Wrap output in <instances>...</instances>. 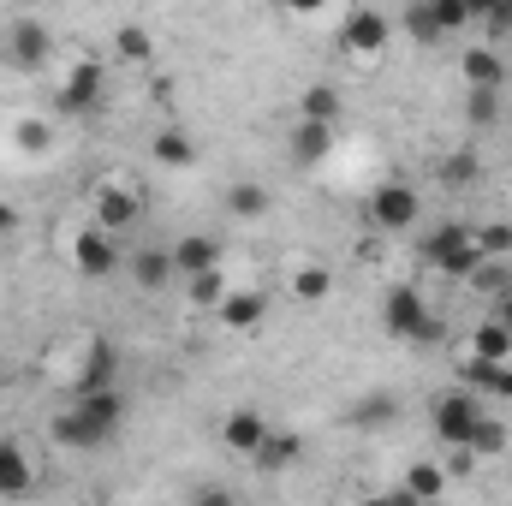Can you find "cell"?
<instances>
[{"instance_id": "cell-15", "label": "cell", "mask_w": 512, "mask_h": 506, "mask_svg": "<svg viewBox=\"0 0 512 506\" xmlns=\"http://www.w3.org/2000/svg\"><path fill=\"white\" fill-rule=\"evenodd\" d=\"M18 495H36V459L18 441H0V501H18Z\"/></svg>"}, {"instance_id": "cell-26", "label": "cell", "mask_w": 512, "mask_h": 506, "mask_svg": "<svg viewBox=\"0 0 512 506\" xmlns=\"http://www.w3.org/2000/svg\"><path fill=\"white\" fill-rule=\"evenodd\" d=\"M465 453L477 459V465H489V459H501L507 453V423L495 417V405L477 417V429H471V441H465Z\"/></svg>"}, {"instance_id": "cell-24", "label": "cell", "mask_w": 512, "mask_h": 506, "mask_svg": "<svg viewBox=\"0 0 512 506\" xmlns=\"http://www.w3.org/2000/svg\"><path fill=\"white\" fill-rule=\"evenodd\" d=\"M221 203H227V221H262V215L274 209V197H268V185H256V179H233Z\"/></svg>"}, {"instance_id": "cell-14", "label": "cell", "mask_w": 512, "mask_h": 506, "mask_svg": "<svg viewBox=\"0 0 512 506\" xmlns=\"http://www.w3.org/2000/svg\"><path fill=\"white\" fill-rule=\"evenodd\" d=\"M447 483H453L447 459H441V465H435V459H411V465H405V477H399V501H441V495H447Z\"/></svg>"}, {"instance_id": "cell-18", "label": "cell", "mask_w": 512, "mask_h": 506, "mask_svg": "<svg viewBox=\"0 0 512 506\" xmlns=\"http://www.w3.org/2000/svg\"><path fill=\"white\" fill-rule=\"evenodd\" d=\"M167 251H173V274H179V280H191V274H203V268H221V245H215L209 233H185V239H173Z\"/></svg>"}, {"instance_id": "cell-23", "label": "cell", "mask_w": 512, "mask_h": 506, "mask_svg": "<svg viewBox=\"0 0 512 506\" xmlns=\"http://www.w3.org/2000/svg\"><path fill=\"white\" fill-rule=\"evenodd\" d=\"M393 411H399V393L393 387H376V393H358L346 405V423L352 429H382V423H393Z\"/></svg>"}, {"instance_id": "cell-21", "label": "cell", "mask_w": 512, "mask_h": 506, "mask_svg": "<svg viewBox=\"0 0 512 506\" xmlns=\"http://www.w3.org/2000/svg\"><path fill=\"white\" fill-rule=\"evenodd\" d=\"M393 30H399V36H411V42H417V48H435V42H441V36H447V30H441V18H435V6H429V0H405V6H399V18H393Z\"/></svg>"}, {"instance_id": "cell-7", "label": "cell", "mask_w": 512, "mask_h": 506, "mask_svg": "<svg viewBox=\"0 0 512 506\" xmlns=\"http://www.w3.org/2000/svg\"><path fill=\"white\" fill-rule=\"evenodd\" d=\"M66 262H72L84 280H108V274H120V268H126L120 233H108L102 221H84V227H72V239H66Z\"/></svg>"}, {"instance_id": "cell-39", "label": "cell", "mask_w": 512, "mask_h": 506, "mask_svg": "<svg viewBox=\"0 0 512 506\" xmlns=\"http://www.w3.org/2000/svg\"><path fill=\"white\" fill-rule=\"evenodd\" d=\"M495 316H501V322L512 328V292H507V298H495Z\"/></svg>"}, {"instance_id": "cell-36", "label": "cell", "mask_w": 512, "mask_h": 506, "mask_svg": "<svg viewBox=\"0 0 512 506\" xmlns=\"http://www.w3.org/2000/svg\"><path fill=\"white\" fill-rule=\"evenodd\" d=\"M429 6H435V18H441V30H447V36H459V30H471V24H477L465 0H429Z\"/></svg>"}, {"instance_id": "cell-40", "label": "cell", "mask_w": 512, "mask_h": 506, "mask_svg": "<svg viewBox=\"0 0 512 506\" xmlns=\"http://www.w3.org/2000/svg\"><path fill=\"white\" fill-rule=\"evenodd\" d=\"M12 6H42V0H12Z\"/></svg>"}, {"instance_id": "cell-35", "label": "cell", "mask_w": 512, "mask_h": 506, "mask_svg": "<svg viewBox=\"0 0 512 506\" xmlns=\"http://www.w3.org/2000/svg\"><path fill=\"white\" fill-rule=\"evenodd\" d=\"M477 245H483V256H495V262H512V227H507V221L477 227Z\"/></svg>"}, {"instance_id": "cell-32", "label": "cell", "mask_w": 512, "mask_h": 506, "mask_svg": "<svg viewBox=\"0 0 512 506\" xmlns=\"http://www.w3.org/2000/svg\"><path fill=\"white\" fill-rule=\"evenodd\" d=\"M465 120L477 131L501 126V90H471V96H465Z\"/></svg>"}, {"instance_id": "cell-9", "label": "cell", "mask_w": 512, "mask_h": 506, "mask_svg": "<svg viewBox=\"0 0 512 506\" xmlns=\"http://www.w3.org/2000/svg\"><path fill=\"white\" fill-rule=\"evenodd\" d=\"M387 42H393V18H387V12H376V6H352V12H346V24H340V54H346V60L376 66L387 54Z\"/></svg>"}, {"instance_id": "cell-4", "label": "cell", "mask_w": 512, "mask_h": 506, "mask_svg": "<svg viewBox=\"0 0 512 506\" xmlns=\"http://www.w3.org/2000/svg\"><path fill=\"white\" fill-rule=\"evenodd\" d=\"M143 215H149V191L131 173H102L90 185V221H102L108 233H131Z\"/></svg>"}, {"instance_id": "cell-17", "label": "cell", "mask_w": 512, "mask_h": 506, "mask_svg": "<svg viewBox=\"0 0 512 506\" xmlns=\"http://www.w3.org/2000/svg\"><path fill=\"white\" fill-rule=\"evenodd\" d=\"M459 72H465V84H471V90H501V84H507V60L495 54V42L465 48V54H459Z\"/></svg>"}, {"instance_id": "cell-25", "label": "cell", "mask_w": 512, "mask_h": 506, "mask_svg": "<svg viewBox=\"0 0 512 506\" xmlns=\"http://www.w3.org/2000/svg\"><path fill=\"white\" fill-rule=\"evenodd\" d=\"M304 459V435H292V429H268V441L256 447V471H286V465H298Z\"/></svg>"}, {"instance_id": "cell-5", "label": "cell", "mask_w": 512, "mask_h": 506, "mask_svg": "<svg viewBox=\"0 0 512 506\" xmlns=\"http://www.w3.org/2000/svg\"><path fill=\"white\" fill-rule=\"evenodd\" d=\"M489 411V399L477 393V387H447V393H435L429 399V429H435V441L453 453V447H465L471 441V429H477V417Z\"/></svg>"}, {"instance_id": "cell-19", "label": "cell", "mask_w": 512, "mask_h": 506, "mask_svg": "<svg viewBox=\"0 0 512 506\" xmlns=\"http://www.w3.org/2000/svg\"><path fill=\"white\" fill-rule=\"evenodd\" d=\"M328 149H334V126H322V120H298V126H292V137H286V155H292L298 167L328 161Z\"/></svg>"}, {"instance_id": "cell-28", "label": "cell", "mask_w": 512, "mask_h": 506, "mask_svg": "<svg viewBox=\"0 0 512 506\" xmlns=\"http://www.w3.org/2000/svg\"><path fill=\"white\" fill-rule=\"evenodd\" d=\"M340 114H346V96H340L334 84H310V90L298 96V120H322V126H340Z\"/></svg>"}, {"instance_id": "cell-1", "label": "cell", "mask_w": 512, "mask_h": 506, "mask_svg": "<svg viewBox=\"0 0 512 506\" xmlns=\"http://www.w3.org/2000/svg\"><path fill=\"white\" fill-rule=\"evenodd\" d=\"M126 429V393L120 387H90V393H66V405L54 411L48 435L66 453H102L114 447V435Z\"/></svg>"}, {"instance_id": "cell-30", "label": "cell", "mask_w": 512, "mask_h": 506, "mask_svg": "<svg viewBox=\"0 0 512 506\" xmlns=\"http://www.w3.org/2000/svg\"><path fill=\"white\" fill-rule=\"evenodd\" d=\"M477 173H483V161H477L471 149H447V155L435 161V179H441L447 191H471V185H477Z\"/></svg>"}, {"instance_id": "cell-34", "label": "cell", "mask_w": 512, "mask_h": 506, "mask_svg": "<svg viewBox=\"0 0 512 506\" xmlns=\"http://www.w3.org/2000/svg\"><path fill=\"white\" fill-rule=\"evenodd\" d=\"M12 143H18L24 155H48V149H54V126H48V120H18Z\"/></svg>"}, {"instance_id": "cell-37", "label": "cell", "mask_w": 512, "mask_h": 506, "mask_svg": "<svg viewBox=\"0 0 512 506\" xmlns=\"http://www.w3.org/2000/svg\"><path fill=\"white\" fill-rule=\"evenodd\" d=\"M292 18H316V12H328V0H280Z\"/></svg>"}, {"instance_id": "cell-8", "label": "cell", "mask_w": 512, "mask_h": 506, "mask_svg": "<svg viewBox=\"0 0 512 506\" xmlns=\"http://www.w3.org/2000/svg\"><path fill=\"white\" fill-rule=\"evenodd\" d=\"M364 221L387 233V239H399V233H411L417 221H423V197H417V185H405V179H387L376 185L370 197H364Z\"/></svg>"}, {"instance_id": "cell-10", "label": "cell", "mask_w": 512, "mask_h": 506, "mask_svg": "<svg viewBox=\"0 0 512 506\" xmlns=\"http://www.w3.org/2000/svg\"><path fill=\"white\" fill-rule=\"evenodd\" d=\"M6 60L18 66V72H42L48 60H54V30L42 24V18H12L6 24Z\"/></svg>"}, {"instance_id": "cell-13", "label": "cell", "mask_w": 512, "mask_h": 506, "mask_svg": "<svg viewBox=\"0 0 512 506\" xmlns=\"http://www.w3.org/2000/svg\"><path fill=\"white\" fill-rule=\"evenodd\" d=\"M459 381H465V387H477L489 405H512V358H507V364H489V358H471V352H465Z\"/></svg>"}, {"instance_id": "cell-12", "label": "cell", "mask_w": 512, "mask_h": 506, "mask_svg": "<svg viewBox=\"0 0 512 506\" xmlns=\"http://www.w3.org/2000/svg\"><path fill=\"white\" fill-rule=\"evenodd\" d=\"M215 322L227 328V334H256L262 322H268V292H227L221 304H215Z\"/></svg>"}, {"instance_id": "cell-20", "label": "cell", "mask_w": 512, "mask_h": 506, "mask_svg": "<svg viewBox=\"0 0 512 506\" xmlns=\"http://www.w3.org/2000/svg\"><path fill=\"white\" fill-rule=\"evenodd\" d=\"M465 352H471V358H489V364H507V358H512V328L501 322V316H495V310H489V316L471 328Z\"/></svg>"}, {"instance_id": "cell-3", "label": "cell", "mask_w": 512, "mask_h": 506, "mask_svg": "<svg viewBox=\"0 0 512 506\" xmlns=\"http://www.w3.org/2000/svg\"><path fill=\"white\" fill-rule=\"evenodd\" d=\"M423 262L435 268V274H447V280H471L489 256H483V245H477V227L471 221H441L429 239H423Z\"/></svg>"}, {"instance_id": "cell-33", "label": "cell", "mask_w": 512, "mask_h": 506, "mask_svg": "<svg viewBox=\"0 0 512 506\" xmlns=\"http://www.w3.org/2000/svg\"><path fill=\"white\" fill-rule=\"evenodd\" d=\"M185 286H191V304H203L209 316H215V304L227 298V280H221V268H203V274H191Z\"/></svg>"}, {"instance_id": "cell-27", "label": "cell", "mask_w": 512, "mask_h": 506, "mask_svg": "<svg viewBox=\"0 0 512 506\" xmlns=\"http://www.w3.org/2000/svg\"><path fill=\"white\" fill-rule=\"evenodd\" d=\"M149 60H155V36H149L143 24H120V30H114V66L143 72Z\"/></svg>"}, {"instance_id": "cell-29", "label": "cell", "mask_w": 512, "mask_h": 506, "mask_svg": "<svg viewBox=\"0 0 512 506\" xmlns=\"http://www.w3.org/2000/svg\"><path fill=\"white\" fill-rule=\"evenodd\" d=\"M286 286H292V298H298V304H322V298L334 292V268H328V262H298Z\"/></svg>"}, {"instance_id": "cell-11", "label": "cell", "mask_w": 512, "mask_h": 506, "mask_svg": "<svg viewBox=\"0 0 512 506\" xmlns=\"http://www.w3.org/2000/svg\"><path fill=\"white\" fill-rule=\"evenodd\" d=\"M268 429H274V423H268V411H256V405H233V411L221 417V429H215V435H221V447H227L233 459H256V447L268 441Z\"/></svg>"}, {"instance_id": "cell-2", "label": "cell", "mask_w": 512, "mask_h": 506, "mask_svg": "<svg viewBox=\"0 0 512 506\" xmlns=\"http://www.w3.org/2000/svg\"><path fill=\"white\" fill-rule=\"evenodd\" d=\"M382 328L393 340H405V346H441L447 340V322L429 310V298L417 292V286H393L382 298Z\"/></svg>"}, {"instance_id": "cell-22", "label": "cell", "mask_w": 512, "mask_h": 506, "mask_svg": "<svg viewBox=\"0 0 512 506\" xmlns=\"http://www.w3.org/2000/svg\"><path fill=\"white\" fill-rule=\"evenodd\" d=\"M149 155H155V167H161V173H191V167H197V143H191L185 131H173V126L155 131Z\"/></svg>"}, {"instance_id": "cell-6", "label": "cell", "mask_w": 512, "mask_h": 506, "mask_svg": "<svg viewBox=\"0 0 512 506\" xmlns=\"http://www.w3.org/2000/svg\"><path fill=\"white\" fill-rule=\"evenodd\" d=\"M102 102H108V66H102L96 54H78V60L66 66V78L54 84V108H60L66 120H90Z\"/></svg>"}, {"instance_id": "cell-16", "label": "cell", "mask_w": 512, "mask_h": 506, "mask_svg": "<svg viewBox=\"0 0 512 506\" xmlns=\"http://www.w3.org/2000/svg\"><path fill=\"white\" fill-rule=\"evenodd\" d=\"M126 274L137 292H161L167 280H173V251L167 245H143V251L126 256Z\"/></svg>"}, {"instance_id": "cell-31", "label": "cell", "mask_w": 512, "mask_h": 506, "mask_svg": "<svg viewBox=\"0 0 512 506\" xmlns=\"http://www.w3.org/2000/svg\"><path fill=\"white\" fill-rule=\"evenodd\" d=\"M465 286H477V292H483V298L495 304V298H507V292H512V268H507V262H495V256H489V262H483V268H477V274H471Z\"/></svg>"}, {"instance_id": "cell-38", "label": "cell", "mask_w": 512, "mask_h": 506, "mask_svg": "<svg viewBox=\"0 0 512 506\" xmlns=\"http://www.w3.org/2000/svg\"><path fill=\"white\" fill-rule=\"evenodd\" d=\"M18 233V203H0V239H12Z\"/></svg>"}]
</instances>
